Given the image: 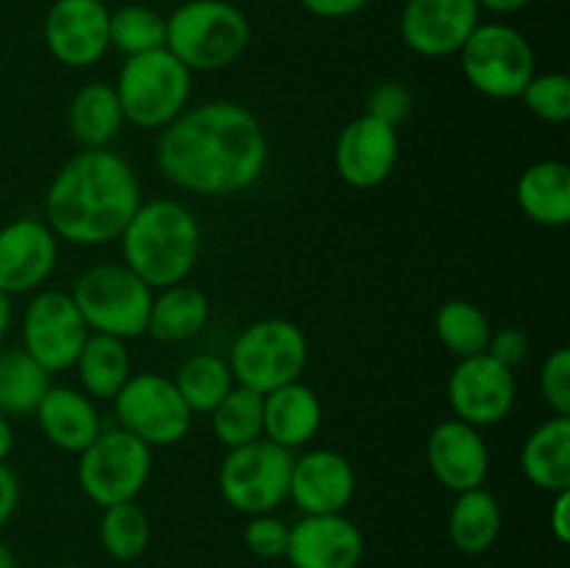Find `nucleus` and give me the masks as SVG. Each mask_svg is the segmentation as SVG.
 <instances>
[{
  "label": "nucleus",
  "instance_id": "f257e3e1",
  "mask_svg": "<svg viewBox=\"0 0 570 568\" xmlns=\"http://www.w3.org/2000/svg\"><path fill=\"white\" fill-rule=\"evenodd\" d=\"M271 159L259 117L237 100L187 106L156 137L154 161L165 182L200 198H228L254 187Z\"/></svg>",
  "mask_w": 570,
  "mask_h": 568
},
{
  "label": "nucleus",
  "instance_id": "f03ea898",
  "mask_svg": "<svg viewBox=\"0 0 570 568\" xmlns=\"http://www.w3.org/2000/svg\"><path fill=\"white\" fill-rule=\"evenodd\" d=\"M142 204V184L126 156L111 148H81L50 178L45 223L59 243L98 248L120 239Z\"/></svg>",
  "mask_w": 570,
  "mask_h": 568
},
{
  "label": "nucleus",
  "instance_id": "7ed1b4c3",
  "mask_svg": "<svg viewBox=\"0 0 570 568\" xmlns=\"http://www.w3.org/2000/svg\"><path fill=\"white\" fill-rule=\"evenodd\" d=\"M204 232L187 204L150 198L139 204L120 234L122 265L131 267L150 290L181 284L193 276Z\"/></svg>",
  "mask_w": 570,
  "mask_h": 568
},
{
  "label": "nucleus",
  "instance_id": "20e7f679",
  "mask_svg": "<svg viewBox=\"0 0 570 568\" xmlns=\"http://www.w3.org/2000/svg\"><path fill=\"white\" fill-rule=\"evenodd\" d=\"M165 26V48L193 76L237 65L250 45V20L228 0H184Z\"/></svg>",
  "mask_w": 570,
  "mask_h": 568
},
{
  "label": "nucleus",
  "instance_id": "39448f33",
  "mask_svg": "<svg viewBox=\"0 0 570 568\" xmlns=\"http://www.w3.org/2000/svg\"><path fill=\"white\" fill-rule=\"evenodd\" d=\"M128 126L161 131L189 106L193 72L167 48L126 56L111 84Z\"/></svg>",
  "mask_w": 570,
  "mask_h": 568
},
{
  "label": "nucleus",
  "instance_id": "423d86ee",
  "mask_svg": "<svg viewBox=\"0 0 570 568\" xmlns=\"http://www.w3.org/2000/svg\"><path fill=\"white\" fill-rule=\"evenodd\" d=\"M89 332L137 340L148 332L154 290L122 262H98L87 267L67 290Z\"/></svg>",
  "mask_w": 570,
  "mask_h": 568
},
{
  "label": "nucleus",
  "instance_id": "0eeeda50",
  "mask_svg": "<svg viewBox=\"0 0 570 568\" xmlns=\"http://www.w3.org/2000/svg\"><path fill=\"white\" fill-rule=\"evenodd\" d=\"M309 362V340L298 323L287 317H262L248 323L228 349L234 382L256 393H271L298 382Z\"/></svg>",
  "mask_w": 570,
  "mask_h": 568
},
{
  "label": "nucleus",
  "instance_id": "6e6552de",
  "mask_svg": "<svg viewBox=\"0 0 570 568\" xmlns=\"http://www.w3.org/2000/svg\"><path fill=\"white\" fill-rule=\"evenodd\" d=\"M456 56L465 81L493 100L521 98L538 72L532 42L507 22H479Z\"/></svg>",
  "mask_w": 570,
  "mask_h": 568
},
{
  "label": "nucleus",
  "instance_id": "1a4fd4ad",
  "mask_svg": "<svg viewBox=\"0 0 570 568\" xmlns=\"http://www.w3.org/2000/svg\"><path fill=\"white\" fill-rule=\"evenodd\" d=\"M154 473V449L126 429H100L98 438L78 454V488L100 510L120 501H137Z\"/></svg>",
  "mask_w": 570,
  "mask_h": 568
},
{
  "label": "nucleus",
  "instance_id": "9d476101",
  "mask_svg": "<svg viewBox=\"0 0 570 568\" xmlns=\"http://www.w3.org/2000/svg\"><path fill=\"white\" fill-rule=\"evenodd\" d=\"M111 407L117 427L150 449L181 443L193 429V410L181 399L176 382L165 373H131L111 399Z\"/></svg>",
  "mask_w": 570,
  "mask_h": 568
},
{
  "label": "nucleus",
  "instance_id": "9b49d317",
  "mask_svg": "<svg viewBox=\"0 0 570 568\" xmlns=\"http://www.w3.org/2000/svg\"><path fill=\"white\" fill-rule=\"evenodd\" d=\"M293 457L267 438L228 449L217 471L223 501L243 516L276 512L287 501Z\"/></svg>",
  "mask_w": 570,
  "mask_h": 568
},
{
  "label": "nucleus",
  "instance_id": "f8f14e48",
  "mask_svg": "<svg viewBox=\"0 0 570 568\" xmlns=\"http://www.w3.org/2000/svg\"><path fill=\"white\" fill-rule=\"evenodd\" d=\"M89 329L67 290H37L22 310L20 349L48 373L70 371Z\"/></svg>",
  "mask_w": 570,
  "mask_h": 568
},
{
  "label": "nucleus",
  "instance_id": "ddd939ff",
  "mask_svg": "<svg viewBox=\"0 0 570 568\" xmlns=\"http://www.w3.org/2000/svg\"><path fill=\"white\" fill-rule=\"evenodd\" d=\"M445 395H449V407L454 418L476 429L495 427V423L507 421L512 407H515V371L493 360L488 351L465 356V360H456V365L451 368Z\"/></svg>",
  "mask_w": 570,
  "mask_h": 568
},
{
  "label": "nucleus",
  "instance_id": "4468645a",
  "mask_svg": "<svg viewBox=\"0 0 570 568\" xmlns=\"http://www.w3.org/2000/svg\"><path fill=\"white\" fill-rule=\"evenodd\" d=\"M109 11L104 0H53L45 14V48L59 65L87 70L109 53Z\"/></svg>",
  "mask_w": 570,
  "mask_h": 568
},
{
  "label": "nucleus",
  "instance_id": "2eb2a0df",
  "mask_svg": "<svg viewBox=\"0 0 570 568\" xmlns=\"http://www.w3.org/2000/svg\"><path fill=\"white\" fill-rule=\"evenodd\" d=\"M59 265V237L39 217L0 226V290L9 298L42 290Z\"/></svg>",
  "mask_w": 570,
  "mask_h": 568
},
{
  "label": "nucleus",
  "instance_id": "dca6fc26",
  "mask_svg": "<svg viewBox=\"0 0 570 568\" xmlns=\"http://www.w3.org/2000/svg\"><path fill=\"white\" fill-rule=\"evenodd\" d=\"M482 22L476 0H406L401 11V39L423 59L456 56L473 28Z\"/></svg>",
  "mask_w": 570,
  "mask_h": 568
},
{
  "label": "nucleus",
  "instance_id": "f3484780",
  "mask_svg": "<svg viewBox=\"0 0 570 568\" xmlns=\"http://www.w3.org/2000/svg\"><path fill=\"white\" fill-rule=\"evenodd\" d=\"M399 156V128L371 115H360L337 134L334 170L348 187L373 189L393 176Z\"/></svg>",
  "mask_w": 570,
  "mask_h": 568
},
{
  "label": "nucleus",
  "instance_id": "a211bd4d",
  "mask_svg": "<svg viewBox=\"0 0 570 568\" xmlns=\"http://www.w3.org/2000/svg\"><path fill=\"white\" fill-rule=\"evenodd\" d=\"M356 496V471L345 454L334 449H306L293 457L287 499L304 516L345 512Z\"/></svg>",
  "mask_w": 570,
  "mask_h": 568
},
{
  "label": "nucleus",
  "instance_id": "6ab92c4d",
  "mask_svg": "<svg viewBox=\"0 0 570 568\" xmlns=\"http://www.w3.org/2000/svg\"><path fill=\"white\" fill-rule=\"evenodd\" d=\"M426 466L451 493L482 488L490 473V449L482 429L460 418L440 421L426 438Z\"/></svg>",
  "mask_w": 570,
  "mask_h": 568
},
{
  "label": "nucleus",
  "instance_id": "aec40b11",
  "mask_svg": "<svg viewBox=\"0 0 570 568\" xmlns=\"http://www.w3.org/2000/svg\"><path fill=\"white\" fill-rule=\"evenodd\" d=\"M284 557L293 568H356L365 557V535L345 512L301 516L289 527Z\"/></svg>",
  "mask_w": 570,
  "mask_h": 568
},
{
  "label": "nucleus",
  "instance_id": "412c9836",
  "mask_svg": "<svg viewBox=\"0 0 570 568\" xmlns=\"http://www.w3.org/2000/svg\"><path fill=\"white\" fill-rule=\"evenodd\" d=\"M33 415H37L45 440L53 449L76 457L104 429L95 399H89L83 390L70 388V384H50L45 390L42 401L37 404V410H33Z\"/></svg>",
  "mask_w": 570,
  "mask_h": 568
},
{
  "label": "nucleus",
  "instance_id": "4be33fe9",
  "mask_svg": "<svg viewBox=\"0 0 570 568\" xmlns=\"http://www.w3.org/2000/svg\"><path fill=\"white\" fill-rule=\"evenodd\" d=\"M265 427L262 438L287 451L306 449L323 427V401L309 384L289 382L265 393Z\"/></svg>",
  "mask_w": 570,
  "mask_h": 568
},
{
  "label": "nucleus",
  "instance_id": "5701e85b",
  "mask_svg": "<svg viewBox=\"0 0 570 568\" xmlns=\"http://www.w3.org/2000/svg\"><path fill=\"white\" fill-rule=\"evenodd\" d=\"M518 209L543 228H566L570 223V167L562 159L532 161L518 176Z\"/></svg>",
  "mask_w": 570,
  "mask_h": 568
},
{
  "label": "nucleus",
  "instance_id": "b1692460",
  "mask_svg": "<svg viewBox=\"0 0 570 568\" xmlns=\"http://www.w3.org/2000/svg\"><path fill=\"white\" fill-rule=\"evenodd\" d=\"M521 471L543 493L570 490V418L551 415L521 445Z\"/></svg>",
  "mask_w": 570,
  "mask_h": 568
},
{
  "label": "nucleus",
  "instance_id": "393cba45",
  "mask_svg": "<svg viewBox=\"0 0 570 568\" xmlns=\"http://www.w3.org/2000/svg\"><path fill=\"white\" fill-rule=\"evenodd\" d=\"M126 117L111 84L89 81L67 104V128L78 148H109L120 137Z\"/></svg>",
  "mask_w": 570,
  "mask_h": 568
},
{
  "label": "nucleus",
  "instance_id": "a878e982",
  "mask_svg": "<svg viewBox=\"0 0 570 568\" xmlns=\"http://www.w3.org/2000/svg\"><path fill=\"white\" fill-rule=\"evenodd\" d=\"M212 317V304L204 290L195 284H170L154 290V304L148 315V332L159 343H187L198 337Z\"/></svg>",
  "mask_w": 570,
  "mask_h": 568
},
{
  "label": "nucleus",
  "instance_id": "bb28decb",
  "mask_svg": "<svg viewBox=\"0 0 570 568\" xmlns=\"http://www.w3.org/2000/svg\"><path fill=\"white\" fill-rule=\"evenodd\" d=\"M501 527H504L501 501L484 484L456 493L449 510V540L456 551L468 557L484 555L495 546Z\"/></svg>",
  "mask_w": 570,
  "mask_h": 568
},
{
  "label": "nucleus",
  "instance_id": "cd10ccee",
  "mask_svg": "<svg viewBox=\"0 0 570 568\" xmlns=\"http://www.w3.org/2000/svg\"><path fill=\"white\" fill-rule=\"evenodd\" d=\"M72 371H76L81 390L89 399L111 401L134 373L126 340L89 332Z\"/></svg>",
  "mask_w": 570,
  "mask_h": 568
},
{
  "label": "nucleus",
  "instance_id": "c85d7f7f",
  "mask_svg": "<svg viewBox=\"0 0 570 568\" xmlns=\"http://www.w3.org/2000/svg\"><path fill=\"white\" fill-rule=\"evenodd\" d=\"M50 373L22 349H0V415H33Z\"/></svg>",
  "mask_w": 570,
  "mask_h": 568
},
{
  "label": "nucleus",
  "instance_id": "c756f323",
  "mask_svg": "<svg viewBox=\"0 0 570 568\" xmlns=\"http://www.w3.org/2000/svg\"><path fill=\"white\" fill-rule=\"evenodd\" d=\"M434 334L449 354H454L456 360H465V356L488 351L493 326H490V317L484 315L479 304L465 298H451L434 315Z\"/></svg>",
  "mask_w": 570,
  "mask_h": 568
},
{
  "label": "nucleus",
  "instance_id": "7c9ffc66",
  "mask_svg": "<svg viewBox=\"0 0 570 568\" xmlns=\"http://www.w3.org/2000/svg\"><path fill=\"white\" fill-rule=\"evenodd\" d=\"M178 393L187 401V407L193 410V415L206 412L209 415L223 399H226L228 390L234 388V373L228 368V360L217 354H193L181 362V368L173 376Z\"/></svg>",
  "mask_w": 570,
  "mask_h": 568
},
{
  "label": "nucleus",
  "instance_id": "2f4dec72",
  "mask_svg": "<svg viewBox=\"0 0 570 568\" xmlns=\"http://www.w3.org/2000/svg\"><path fill=\"white\" fill-rule=\"evenodd\" d=\"M98 538L106 555L117 562H134L150 546V518L137 501L109 505L100 512Z\"/></svg>",
  "mask_w": 570,
  "mask_h": 568
},
{
  "label": "nucleus",
  "instance_id": "473e14b6",
  "mask_svg": "<svg viewBox=\"0 0 570 568\" xmlns=\"http://www.w3.org/2000/svg\"><path fill=\"white\" fill-rule=\"evenodd\" d=\"M262 410H265V395L243 388V384H234L226 399L209 412L212 432L226 449L254 443V440L262 438V427H265Z\"/></svg>",
  "mask_w": 570,
  "mask_h": 568
},
{
  "label": "nucleus",
  "instance_id": "72a5a7b5",
  "mask_svg": "<svg viewBox=\"0 0 570 568\" xmlns=\"http://www.w3.org/2000/svg\"><path fill=\"white\" fill-rule=\"evenodd\" d=\"M165 14L142 3H126L109 11V45L122 56H139L165 48Z\"/></svg>",
  "mask_w": 570,
  "mask_h": 568
},
{
  "label": "nucleus",
  "instance_id": "f704fd0d",
  "mask_svg": "<svg viewBox=\"0 0 570 568\" xmlns=\"http://www.w3.org/2000/svg\"><path fill=\"white\" fill-rule=\"evenodd\" d=\"M521 100L538 120L562 126L570 117V78L557 70L534 72L532 81L523 87Z\"/></svg>",
  "mask_w": 570,
  "mask_h": 568
},
{
  "label": "nucleus",
  "instance_id": "c9c22d12",
  "mask_svg": "<svg viewBox=\"0 0 570 568\" xmlns=\"http://www.w3.org/2000/svg\"><path fill=\"white\" fill-rule=\"evenodd\" d=\"M245 549L259 560H282L287 551L289 523H284L276 512H259L248 516V523L243 529Z\"/></svg>",
  "mask_w": 570,
  "mask_h": 568
},
{
  "label": "nucleus",
  "instance_id": "e433bc0d",
  "mask_svg": "<svg viewBox=\"0 0 570 568\" xmlns=\"http://www.w3.org/2000/svg\"><path fill=\"white\" fill-rule=\"evenodd\" d=\"M540 395L549 404L551 415L570 418V351L554 349L543 360L538 373Z\"/></svg>",
  "mask_w": 570,
  "mask_h": 568
},
{
  "label": "nucleus",
  "instance_id": "4c0bfd02",
  "mask_svg": "<svg viewBox=\"0 0 570 568\" xmlns=\"http://www.w3.org/2000/svg\"><path fill=\"white\" fill-rule=\"evenodd\" d=\"M412 109H415V95L401 81L376 84L365 100V115L376 117V120L387 123L393 128L404 126L412 117Z\"/></svg>",
  "mask_w": 570,
  "mask_h": 568
},
{
  "label": "nucleus",
  "instance_id": "58836bf2",
  "mask_svg": "<svg viewBox=\"0 0 570 568\" xmlns=\"http://www.w3.org/2000/svg\"><path fill=\"white\" fill-rule=\"evenodd\" d=\"M529 349H532V343H529L527 332L518 326H507V329H499L493 334H490V343H488V354L493 356V360H499L501 365L512 368L515 371L518 365H523L529 356Z\"/></svg>",
  "mask_w": 570,
  "mask_h": 568
},
{
  "label": "nucleus",
  "instance_id": "ea45409f",
  "mask_svg": "<svg viewBox=\"0 0 570 568\" xmlns=\"http://www.w3.org/2000/svg\"><path fill=\"white\" fill-rule=\"evenodd\" d=\"M301 9L321 20H348L371 6V0H298Z\"/></svg>",
  "mask_w": 570,
  "mask_h": 568
},
{
  "label": "nucleus",
  "instance_id": "a19ab883",
  "mask_svg": "<svg viewBox=\"0 0 570 568\" xmlns=\"http://www.w3.org/2000/svg\"><path fill=\"white\" fill-rule=\"evenodd\" d=\"M20 507V479L6 462H0V529L14 518Z\"/></svg>",
  "mask_w": 570,
  "mask_h": 568
},
{
  "label": "nucleus",
  "instance_id": "79ce46f5",
  "mask_svg": "<svg viewBox=\"0 0 570 568\" xmlns=\"http://www.w3.org/2000/svg\"><path fill=\"white\" fill-rule=\"evenodd\" d=\"M549 529H551V535H554L557 543H562V546L570 543V490L551 493Z\"/></svg>",
  "mask_w": 570,
  "mask_h": 568
},
{
  "label": "nucleus",
  "instance_id": "37998d69",
  "mask_svg": "<svg viewBox=\"0 0 570 568\" xmlns=\"http://www.w3.org/2000/svg\"><path fill=\"white\" fill-rule=\"evenodd\" d=\"M479 9L490 11V14H515L523 11L527 6H532L534 0H476Z\"/></svg>",
  "mask_w": 570,
  "mask_h": 568
},
{
  "label": "nucleus",
  "instance_id": "c03bdc74",
  "mask_svg": "<svg viewBox=\"0 0 570 568\" xmlns=\"http://www.w3.org/2000/svg\"><path fill=\"white\" fill-rule=\"evenodd\" d=\"M14 451V427L6 415H0V462H6Z\"/></svg>",
  "mask_w": 570,
  "mask_h": 568
},
{
  "label": "nucleus",
  "instance_id": "a18cd8bd",
  "mask_svg": "<svg viewBox=\"0 0 570 568\" xmlns=\"http://www.w3.org/2000/svg\"><path fill=\"white\" fill-rule=\"evenodd\" d=\"M9 329H11V298L0 290V345H3Z\"/></svg>",
  "mask_w": 570,
  "mask_h": 568
},
{
  "label": "nucleus",
  "instance_id": "49530a36",
  "mask_svg": "<svg viewBox=\"0 0 570 568\" xmlns=\"http://www.w3.org/2000/svg\"><path fill=\"white\" fill-rule=\"evenodd\" d=\"M0 568H17V555L6 540H0Z\"/></svg>",
  "mask_w": 570,
  "mask_h": 568
},
{
  "label": "nucleus",
  "instance_id": "de8ad7c7",
  "mask_svg": "<svg viewBox=\"0 0 570 568\" xmlns=\"http://www.w3.org/2000/svg\"><path fill=\"white\" fill-rule=\"evenodd\" d=\"M56 568H83V566H56Z\"/></svg>",
  "mask_w": 570,
  "mask_h": 568
}]
</instances>
